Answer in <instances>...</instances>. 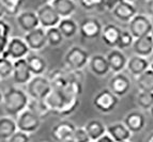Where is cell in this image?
Segmentation results:
<instances>
[{"instance_id":"obj_1","label":"cell","mask_w":153,"mask_h":142,"mask_svg":"<svg viewBox=\"0 0 153 142\" xmlns=\"http://www.w3.org/2000/svg\"><path fill=\"white\" fill-rule=\"evenodd\" d=\"M29 96L24 90L11 87L3 93L2 105L4 112L8 117L16 118L18 114L27 109L29 103Z\"/></svg>"},{"instance_id":"obj_2","label":"cell","mask_w":153,"mask_h":142,"mask_svg":"<svg viewBox=\"0 0 153 142\" xmlns=\"http://www.w3.org/2000/svg\"><path fill=\"white\" fill-rule=\"evenodd\" d=\"M89 53L79 46H73L64 56V65L71 71H82L89 62Z\"/></svg>"},{"instance_id":"obj_3","label":"cell","mask_w":153,"mask_h":142,"mask_svg":"<svg viewBox=\"0 0 153 142\" xmlns=\"http://www.w3.org/2000/svg\"><path fill=\"white\" fill-rule=\"evenodd\" d=\"M27 86L26 93L32 99L43 101L47 94L51 91V86L49 84L47 77L44 76H34L30 79Z\"/></svg>"},{"instance_id":"obj_4","label":"cell","mask_w":153,"mask_h":142,"mask_svg":"<svg viewBox=\"0 0 153 142\" xmlns=\"http://www.w3.org/2000/svg\"><path fill=\"white\" fill-rule=\"evenodd\" d=\"M119 103V97L108 89L101 90L92 99V105L97 111L102 113H110L115 110Z\"/></svg>"},{"instance_id":"obj_5","label":"cell","mask_w":153,"mask_h":142,"mask_svg":"<svg viewBox=\"0 0 153 142\" xmlns=\"http://www.w3.org/2000/svg\"><path fill=\"white\" fill-rule=\"evenodd\" d=\"M15 121L17 130L29 135L36 132L40 128L42 123V120L29 109H25L23 112H21L16 117Z\"/></svg>"},{"instance_id":"obj_6","label":"cell","mask_w":153,"mask_h":142,"mask_svg":"<svg viewBox=\"0 0 153 142\" xmlns=\"http://www.w3.org/2000/svg\"><path fill=\"white\" fill-rule=\"evenodd\" d=\"M128 23V32L134 38L151 34L153 30V24L151 19L143 14H136Z\"/></svg>"},{"instance_id":"obj_7","label":"cell","mask_w":153,"mask_h":142,"mask_svg":"<svg viewBox=\"0 0 153 142\" xmlns=\"http://www.w3.org/2000/svg\"><path fill=\"white\" fill-rule=\"evenodd\" d=\"M29 51H30V49H29L28 45L26 44L24 38H11L4 53H2V57L10 59L14 62V61L19 60V59L26 58L29 55Z\"/></svg>"},{"instance_id":"obj_8","label":"cell","mask_w":153,"mask_h":142,"mask_svg":"<svg viewBox=\"0 0 153 142\" xmlns=\"http://www.w3.org/2000/svg\"><path fill=\"white\" fill-rule=\"evenodd\" d=\"M40 27L44 29H48L51 27H57L60 21V16L57 14L55 9L51 7V3H44L36 11Z\"/></svg>"},{"instance_id":"obj_9","label":"cell","mask_w":153,"mask_h":142,"mask_svg":"<svg viewBox=\"0 0 153 142\" xmlns=\"http://www.w3.org/2000/svg\"><path fill=\"white\" fill-rule=\"evenodd\" d=\"M103 30V26L97 18L86 17L79 23L78 32L80 36L88 40H93L101 36Z\"/></svg>"},{"instance_id":"obj_10","label":"cell","mask_w":153,"mask_h":142,"mask_svg":"<svg viewBox=\"0 0 153 142\" xmlns=\"http://www.w3.org/2000/svg\"><path fill=\"white\" fill-rule=\"evenodd\" d=\"M76 126L68 120L58 122L51 128V137L56 142H66L72 140Z\"/></svg>"},{"instance_id":"obj_11","label":"cell","mask_w":153,"mask_h":142,"mask_svg":"<svg viewBox=\"0 0 153 142\" xmlns=\"http://www.w3.org/2000/svg\"><path fill=\"white\" fill-rule=\"evenodd\" d=\"M24 40H25L26 44L28 45L29 49L33 51L41 50L47 45L45 29L42 27H38L34 30L27 32L24 36Z\"/></svg>"},{"instance_id":"obj_12","label":"cell","mask_w":153,"mask_h":142,"mask_svg":"<svg viewBox=\"0 0 153 142\" xmlns=\"http://www.w3.org/2000/svg\"><path fill=\"white\" fill-rule=\"evenodd\" d=\"M131 89V81L128 76L122 73L115 74L108 81V90L116 96L122 97Z\"/></svg>"},{"instance_id":"obj_13","label":"cell","mask_w":153,"mask_h":142,"mask_svg":"<svg viewBox=\"0 0 153 142\" xmlns=\"http://www.w3.org/2000/svg\"><path fill=\"white\" fill-rule=\"evenodd\" d=\"M12 78L14 84H27L32 78V74L29 70L26 58L19 59L13 62Z\"/></svg>"},{"instance_id":"obj_14","label":"cell","mask_w":153,"mask_h":142,"mask_svg":"<svg viewBox=\"0 0 153 142\" xmlns=\"http://www.w3.org/2000/svg\"><path fill=\"white\" fill-rule=\"evenodd\" d=\"M111 12L118 20L123 21V23H128L137 14L135 5L125 0H120Z\"/></svg>"},{"instance_id":"obj_15","label":"cell","mask_w":153,"mask_h":142,"mask_svg":"<svg viewBox=\"0 0 153 142\" xmlns=\"http://www.w3.org/2000/svg\"><path fill=\"white\" fill-rule=\"evenodd\" d=\"M123 124L128 127V129L132 134L140 132L146 126V117L143 112L138 110H133L124 117Z\"/></svg>"},{"instance_id":"obj_16","label":"cell","mask_w":153,"mask_h":142,"mask_svg":"<svg viewBox=\"0 0 153 142\" xmlns=\"http://www.w3.org/2000/svg\"><path fill=\"white\" fill-rule=\"evenodd\" d=\"M16 21H17V25L19 26V28L26 33L40 27L38 15L33 11H24V12H21L16 16Z\"/></svg>"},{"instance_id":"obj_17","label":"cell","mask_w":153,"mask_h":142,"mask_svg":"<svg viewBox=\"0 0 153 142\" xmlns=\"http://www.w3.org/2000/svg\"><path fill=\"white\" fill-rule=\"evenodd\" d=\"M88 65H89V69L91 71V73L97 77L105 76L110 71L106 57L103 56V55H100V53L93 55L92 57H90Z\"/></svg>"},{"instance_id":"obj_18","label":"cell","mask_w":153,"mask_h":142,"mask_svg":"<svg viewBox=\"0 0 153 142\" xmlns=\"http://www.w3.org/2000/svg\"><path fill=\"white\" fill-rule=\"evenodd\" d=\"M43 101L47 106V108L49 109V111L58 114L59 111L62 109L64 103H65L66 97L63 94V92L60 91V90L51 89V91L47 94V96Z\"/></svg>"},{"instance_id":"obj_19","label":"cell","mask_w":153,"mask_h":142,"mask_svg":"<svg viewBox=\"0 0 153 142\" xmlns=\"http://www.w3.org/2000/svg\"><path fill=\"white\" fill-rule=\"evenodd\" d=\"M132 46L136 56L147 58L153 53V36L148 34V36L135 38Z\"/></svg>"},{"instance_id":"obj_20","label":"cell","mask_w":153,"mask_h":142,"mask_svg":"<svg viewBox=\"0 0 153 142\" xmlns=\"http://www.w3.org/2000/svg\"><path fill=\"white\" fill-rule=\"evenodd\" d=\"M106 59L109 65V70L115 74L121 73L126 67L128 59L119 49H112L111 51H109L106 56Z\"/></svg>"},{"instance_id":"obj_21","label":"cell","mask_w":153,"mask_h":142,"mask_svg":"<svg viewBox=\"0 0 153 142\" xmlns=\"http://www.w3.org/2000/svg\"><path fill=\"white\" fill-rule=\"evenodd\" d=\"M106 134H108L115 142L130 141L132 132L123 123H114L106 126Z\"/></svg>"},{"instance_id":"obj_22","label":"cell","mask_w":153,"mask_h":142,"mask_svg":"<svg viewBox=\"0 0 153 142\" xmlns=\"http://www.w3.org/2000/svg\"><path fill=\"white\" fill-rule=\"evenodd\" d=\"M121 32L122 31L118 26L108 24L103 28L102 33H101V38H102V41L106 46L111 47V48H116L118 45V41L120 38Z\"/></svg>"},{"instance_id":"obj_23","label":"cell","mask_w":153,"mask_h":142,"mask_svg":"<svg viewBox=\"0 0 153 142\" xmlns=\"http://www.w3.org/2000/svg\"><path fill=\"white\" fill-rule=\"evenodd\" d=\"M126 69L130 72L131 75L138 77L139 75L146 72L147 70L150 69L149 61L146 58L140 56H133L126 62Z\"/></svg>"},{"instance_id":"obj_24","label":"cell","mask_w":153,"mask_h":142,"mask_svg":"<svg viewBox=\"0 0 153 142\" xmlns=\"http://www.w3.org/2000/svg\"><path fill=\"white\" fill-rule=\"evenodd\" d=\"M26 61L29 66L32 76H42L47 69V62L40 55L32 53L26 57Z\"/></svg>"},{"instance_id":"obj_25","label":"cell","mask_w":153,"mask_h":142,"mask_svg":"<svg viewBox=\"0 0 153 142\" xmlns=\"http://www.w3.org/2000/svg\"><path fill=\"white\" fill-rule=\"evenodd\" d=\"M51 7L55 9L60 18H66L76 11V3L73 0H53Z\"/></svg>"},{"instance_id":"obj_26","label":"cell","mask_w":153,"mask_h":142,"mask_svg":"<svg viewBox=\"0 0 153 142\" xmlns=\"http://www.w3.org/2000/svg\"><path fill=\"white\" fill-rule=\"evenodd\" d=\"M16 132L17 126L14 118L8 115L0 118V141H8Z\"/></svg>"},{"instance_id":"obj_27","label":"cell","mask_w":153,"mask_h":142,"mask_svg":"<svg viewBox=\"0 0 153 142\" xmlns=\"http://www.w3.org/2000/svg\"><path fill=\"white\" fill-rule=\"evenodd\" d=\"M91 141H95L106 134V126L100 120H90L84 126Z\"/></svg>"},{"instance_id":"obj_28","label":"cell","mask_w":153,"mask_h":142,"mask_svg":"<svg viewBox=\"0 0 153 142\" xmlns=\"http://www.w3.org/2000/svg\"><path fill=\"white\" fill-rule=\"evenodd\" d=\"M57 28L60 30L61 34L63 38H71L75 36L78 32V25L74 19H72L71 17L61 18L59 21Z\"/></svg>"},{"instance_id":"obj_29","label":"cell","mask_w":153,"mask_h":142,"mask_svg":"<svg viewBox=\"0 0 153 142\" xmlns=\"http://www.w3.org/2000/svg\"><path fill=\"white\" fill-rule=\"evenodd\" d=\"M47 79H48L53 90H60L61 91L68 84V75H66V72L63 70H54L51 73H49Z\"/></svg>"},{"instance_id":"obj_30","label":"cell","mask_w":153,"mask_h":142,"mask_svg":"<svg viewBox=\"0 0 153 142\" xmlns=\"http://www.w3.org/2000/svg\"><path fill=\"white\" fill-rule=\"evenodd\" d=\"M137 88L143 92H153V71L147 70L137 77Z\"/></svg>"},{"instance_id":"obj_31","label":"cell","mask_w":153,"mask_h":142,"mask_svg":"<svg viewBox=\"0 0 153 142\" xmlns=\"http://www.w3.org/2000/svg\"><path fill=\"white\" fill-rule=\"evenodd\" d=\"M27 109L31 110L33 113H36L41 120L46 118L51 113V111H49V109L45 105L44 101H38V99H32V98L29 99Z\"/></svg>"},{"instance_id":"obj_32","label":"cell","mask_w":153,"mask_h":142,"mask_svg":"<svg viewBox=\"0 0 153 142\" xmlns=\"http://www.w3.org/2000/svg\"><path fill=\"white\" fill-rule=\"evenodd\" d=\"M46 32V40H47V45L51 47H58L63 42V36L61 34L60 30L57 27H51L45 30Z\"/></svg>"},{"instance_id":"obj_33","label":"cell","mask_w":153,"mask_h":142,"mask_svg":"<svg viewBox=\"0 0 153 142\" xmlns=\"http://www.w3.org/2000/svg\"><path fill=\"white\" fill-rule=\"evenodd\" d=\"M80 105V101L79 98H68L66 97V101L64 103L62 109L59 111L58 115L60 117H69L71 114H73L77 110V108Z\"/></svg>"},{"instance_id":"obj_34","label":"cell","mask_w":153,"mask_h":142,"mask_svg":"<svg viewBox=\"0 0 153 142\" xmlns=\"http://www.w3.org/2000/svg\"><path fill=\"white\" fill-rule=\"evenodd\" d=\"M4 7L5 14L10 16H17L24 0H1Z\"/></svg>"},{"instance_id":"obj_35","label":"cell","mask_w":153,"mask_h":142,"mask_svg":"<svg viewBox=\"0 0 153 142\" xmlns=\"http://www.w3.org/2000/svg\"><path fill=\"white\" fill-rule=\"evenodd\" d=\"M137 104L141 109L150 110L153 106V92H143L140 91L137 94Z\"/></svg>"},{"instance_id":"obj_36","label":"cell","mask_w":153,"mask_h":142,"mask_svg":"<svg viewBox=\"0 0 153 142\" xmlns=\"http://www.w3.org/2000/svg\"><path fill=\"white\" fill-rule=\"evenodd\" d=\"M13 61L0 56V79H7L12 76Z\"/></svg>"},{"instance_id":"obj_37","label":"cell","mask_w":153,"mask_h":142,"mask_svg":"<svg viewBox=\"0 0 153 142\" xmlns=\"http://www.w3.org/2000/svg\"><path fill=\"white\" fill-rule=\"evenodd\" d=\"M134 40H135V38H133V36L128 31H126V30L122 31L120 34V38H119V41H118L117 49L123 50V49L128 48V47H131V46L133 45Z\"/></svg>"},{"instance_id":"obj_38","label":"cell","mask_w":153,"mask_h":142,"mask_svg":"<svg viewBox=\"0 0 153 142\" xmlns=\"http://www.w3.org/2000/svg\"><path fill=\"white\" fill-rule=\"evenodd\" d=\"M73 142H91L87 132L85 130L84 127H76L73 137H72Z\"/></svg>"},{"instance_id":"obj_39","label":"cell","mask_w":153,"mask_h":142,"mask_svg":"<svg viewBox=\"0 0 153 142\" xmlns=\"http://www.w3.org/2000/svg\"><path fill=\"white\" fill-rule=\"evenodd\" d=\"M79 5L86 11H92L94 9L100 10L102 0H78Z\"/></svg>"},{"instance_id":"obj_40","label":"cell","mask_w":153,"mask_h":142,"mask_svg":"<svg viewBox=\"0 0 153 142\" xmlns=\"http://www.w3.org/2000/svg\"><path fill=\"white\" fill-rule=\"evenodd\" d=\"M7 142H30V135L17 130Z\"/></svg>"},{"instance_id":"obj_41","label":"cell","mask_w":153,"mask_h":142,"mask_svg":"<svg viewBox=\"0 0 153 142\" xmlns=\"http://www.w3.org/2000/svg\"><path fill=\"white\" fill-rule=\"evenodd\" d=\"M11 26L9 25L4 19H0V36H5V38H10V34H11Z\"/></svg>"},{"instance_id":"obj_42","label":"cell","mask_w":153,"mask_h":142,"mask_svg":"<svg viewBox=\"0 0 153 142\" xmlns=\"http://www.w3.org/2000/svg\"><path fill=\"white\" fill-rule=\"evenodd\" d=\"M120 0H102V3H101V8L100 10H108V11H112L114 8L118 4Z\"/></svg>"},{"instance_id":"obj_43","label":"cell","mask_w":153,"mask_h":142,"mask_svg":"<svg viewBox=\"0 0 153 142\" xmlns=\"http://www.w3.org/2000/svg\"><path fill=\"white\" fill-rule=\"evenodd\" d=\"M10 38H5V36H0V56H2V53H4L7 46H8Z\"/></svg>"},{"instance_id":"obj_44","label":"cell","mask_w":153,"mask_h":142,"mask_svg":"<svg viewBox=\"0 0 153 142\" xmlns=\"http://www.w3.org/2000/svg\"><path fill=\"white\" fill-rule=\"evenodd\" d=\"M93 142H115V141H114V139L110 137L109 135L105 134L104 136H102L101 138H99V139L95 140V141H93Z\"/></svg>"},{"instance_id":"obj_45","label":"cell","mask_w":153,"mask_h":142,"mask_svg":"<svg viewBox=\"0 0 153 142\" xmlns=\"http://www.w3.org/2000/svg\"><path fill=\"white\" fill-rule=\"evenodd\" d=\"M147 12L149 16L153 17V0H147Z\"/></svg>"},{"instance_id":"obj_46","label":"cell","mask_w":153,"mask_h":142,"mask_svg":"<svg viewBox=\"0 0 153 142\" xmlns=\"http://www.w3.org/2000/svg\"><path fill=\"white\" fill-rule=\"evenodd\" d=\"M5 14V11H4V7H3V3L2 1L0 0V19L3 17V15Z\"/></svg>"},{"instance_id":"obj_47","label":"cell","mask_w":153,"mask_h":142,"mask_svg":"<svg viewBox=\"0 0 153 142\" xmlns=\"http://www.w3.org/2000/svg\"><path fill=\"white\" fill-rule=\"evenodd\" d=\"M145 142H153V132H151L150 134L148 135V137H147Z\"/></svg>"},{"instance_id":"obj_48","label":"cell","mask_w":153,"mask_h":142,"mask_svg":"<svg viewBox=\"0 0 153 142\" xmlns=\"http://www.w3.org/2000/svg\"><path fill=\"white\" fill-rule=\"evenodd\" d=\"M2 99H3V93H1V92H0V104L2 103Z\"/></svg>"},{"instance_id":"obj_49","label":"cell","mask_w":153,"mask_h":142,"mask_svg":"<svg viewBox=\"0 0 153 142\" xmlns=\"http://www.w3.org/2000/svg\"><path fill=\"white\" fill-rule=\"evenodd\" d=\"M42 1H43L44 3H51L53 0H42Z\"/></svg>"},{"instance_id":"obj_50","label":"cell","mask_w":153,"mask_h":142,"mask_svg":"<svg viewBox=\"0 0 153 142\" xmlns=\"http://www.w3.org/2000/svg\"><path fill=\"white\" fill-rule=\"evenodd\" d=\"M150 114H151V117L153 118V106L150 108Z\"/></svg>"},{"instance_id":"obj_51","label":"cell","mask_w":153,"mask_h":142,"mask_svg":"<svg viewBox=\"0 0 153 142\" xmlns=\"http://www.w3.org/2000/svg\"><path fill=\"white\" fill-rule=\"evenodd\" d=\"M125 1H128V2H131V3H133L135 0H125Z\"/></svg>"},{"instance_id":"obj_52","label":"cell","mask_w":153,"mask_h":142,"mask_svg":"<svg viewBox=\"0 0 153 142\" xmlns=\"http://www.w3.org/2000/svg\"><path fill=\"white\" fill-rule=\"evenodd\" d=\"M150 70H152V71H153V62L151 63V65H150Z\"/></svg>"},{"instance_id":"obj_53","label":"cell","mask_w":153,"mask_h":142,"mask_svg":"<svg viewBox=\"0 0 153 142\" xmlns=\"http://www.w3.org/2000/svg\"><path fill=\"white\" fill-rule=\"evenodd\" d=\"M66 142H73V141H72V140H70V141H66Z\"/></svg>"},{"instance_id":"obj_54","label":"cell","mask_w":153,"mask_h":142,"mask_svg":"<svg viewBox=\"0 0 153 142\" xmlns=\"http://www.w3.org/2000/svg\"><path fill=\"white\" fill-rule=\"evenodd\" d=\"M124 142H130V141H124Z\"/></svg>"},{"instance_id":"obj_55","label":"cell","mask_w":153,"mask_h":142,"mask_svg":"<svg viewBox=\"0 0 153 142\" xmlns=\"http://www.w3.org/2000/svg\"><path fill=\"white\" fill-rule=\"evenodd\" d=\"M0 81H1V79H0Z\"/></svg>"}]
</instances>
